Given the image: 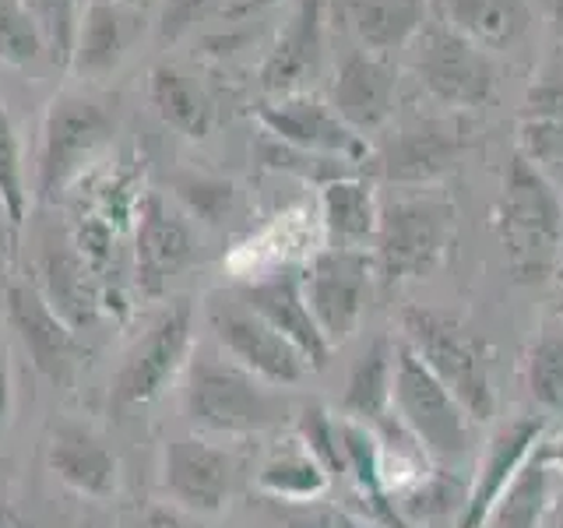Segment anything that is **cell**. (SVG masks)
Here are the masks:
<instances>
[{
	"instance_id": "14",
	"label": "cell",
	"mask_w": 563,
	"mask_h": 528,
	"mask_svg": "<svg viewBox=\"0 0 563 528\" xmlns=\"http://www.w3.org/2000/svg\"><path fill=\"white\" fill-rule=\"evenodd\" d=\"M395 96H398V67L391 64V57L356 50L339 67V78H334L331 88V106L352 131L366 134L384 128L387 117L395 113Z\"/></svg>"
},
{
	"instance_id": "41",
	"label": "cell",
	"mask_w": 563,
	"mask_h": 528,
	"mask_svg": "<svg viewBox=\"0 0 563 528\" xmlns=\"http://www.w3.org/2000/svg\"><path fill=\"white\" fill-rule=\"evenodd\" d=\"M556 528H563V510H560V515H556Z\"/></svg>"
},
{
	"instance_id": "7",
	"label": "cell",
	"mask_w": 563,
	"mask_h": 528,
	"mask_svg": "<svg viewBox=\"0 0 563 528\" xmlns=\"http://www.w3.org/2000/svg\"><path fill=\"white\" fill-rule=\"evenodd\" d=\"M416 75L422 88L444 106L475 110L493 96L497 70H493L486 50L468 43L462 32L437 22L427 25L416 40Z\"/></svg>"
},
{
	"instance_id": "37",
	"label": "cell",
	"mask_w": 563,
	"mask_h": 528,
	"mask_svg": "<svg viewBox=\"0 0 563 528\" xmlns=\"http://www.w3.org/2000/svg\"><path fill=\"white\" fill-rule=\"evenodd\" d=\"M272 4H278V0H222L216 14L229 18V22H240V18H251L264 8H272Z\"/></svg>"
},
{
	"instance_id": "25",
	"label": "cell",
	"mask_w": 563,
	"mask_h": 528,
	"mask_svg": "<svg viewBox=\"0 0 563 528\" xmlns=\"http://www.w3.org/2000/svg\"><path fill=\"white\" fill-rule=\"evenodd\" d=\"M148 99L163 123L187 138H205L216 123V106H211L205 88L187 78L176 67H155L148 78Z\"/></svg>"
},
{
	"instance_id": "16",
	"label": "cell",
	"mask_w": 563,
	"mask_h": 528,
	"mask_svg": "<svg viewBox=\"0 0 563 528\" xmlns=\"http://www.w3.org/2000/svg\"><path fill=\"white\" fill-rule=\"evenodd\" d=\"M8 321L32 352L35 370L60 381L67 374V366L75 363L78 345H75V331L49 307V299L35 286H29V282H14V286H8Z\"/></svg>"
},
{
	"instance_id": "39",
	"label": "cell",
	"mask_w": 563,
	"mask_h": 528,
	"mask_svg": "<svg viewBox=\"0 0 563 528\" xmlns=\"http://www.w3.org/2000/svg\"><path fill=\"white\" fill-rule=\"evenodd\" d=\"M539 454H542V462L550 465L553 472H563V437L545 440V444H539Z\"/></svg>"
},
{
	"instance_id": "33",
	"label": "cell",
	"mask_w": 563,
	"mask_h": 528,
	"mask_svg": "<svg viewBox=\"0 0 563 528\" xmlns=\"http://www.w3.org/2000/svg\"><path fill=\"white\" fill-rule=\"evenodd\" d=\"M299 440L307 444V451L321 462L331 475L345 472V454H342V437H339V422H334L321 405H310V409L299 413Z\"/></svg>"
},
{
	"instance_id": "22",
	"label": "cell",
	"mask_w": 563,
	"mask_h": 528,
	"mask_svg": "<svg viewBox=\"0 0 563 528\" xmlns=\"http://www.w3.org/2000/svg\"><path fill=\"white\" fill-rule=\"evenodd\" d=\"M440 8H444V25L486 53L515 50L532 22L525 0H444Z\"/></svg>"
},
{
	"instance_id": "27",
	"label": "cell",
	"mask_w": 563,
	"mask_h": 528,
	"mask_svg": "<svg viewBox=\"0 0 563 528\" xmlns=\"http://www.w3.org/2000/svg\"><path fill=\"white\" fill-rule=\"evenodd\" d=\"M257 486H261V493H268V497L307 504V501L321 497V493H328L331 472L317 462L303 440L296 437V440H286V444L261 465Z\"/></svg>"
},
{
	"instance_id": "21",
	"label": "cell",
	"mask_w": 563,
	"mask_h": 528,
	"mask_svg": "<svg viewBox=\"0 0 563 528\" xmlns=\"http://www.w3.org/2000/svg\"><path fill=\"white\" fill-rule=\"evenodd\" d=\"M342 18L363 50L391 57L427 29V0H342Z\"/></svg>"
},
{
	"instance_id": "29",
	"label": "cell",
	"mask_w": 563,
	"mask_h": 528,
	"mask_svg": "<svg viewBox=\"0 0 563 528\" xmlns=\"http://www.w3.org/2000/svg\"><path fill=\"white\" fill-rule=\"evenodd\" d=\"M525 384L539 409L563 416V334L550 331L528 349Z\"/></svg>"
},
{
	"instance_id": "42",
	"label": "cell",
	"mask_w": 563,
	"mask_h": 528,
	"mask_svg": "<svg viewBox=\"0 0 563 528\" xmlns=\"http://www.w3.org/2000/svg\"><path fill=\"white\" fill-rule=\"evenodd\" d=\"M123 4H137V0H123Z\"/></svg>"
},
{
	"instance_id": "35",
	"label": "cell",
	"mask_w": 563,
	"mask_h": 528,
	"mask_svg": "<svg viewBox=\"0 0 563 528\" xmlns=\"http://www.w3.org/2000/svg\"><path fill=\"white\" fill-rule=\"evenodd\" d=\"M184 198L201 211V216L216 219L229 208V198H233V187L229 184H208V180H198V184H184L180 187Z\"/></svg>"
},
{
	"instance_id": "19",
	"label": "cell",
	"mask_w": 563,
	"mask_h": 528,
	"mask_svg": "<svg viewBox=\"0 0 563 528\" xmlns=\"http://www.w3.org/2000/svg\"><path fill=\"white\" fill-rule=\"evenodd\" d=\"M134 254H137V286L148 296L163 293L166 282L194 257V240L187 222L180 216H173L158 194H152L145 208H141Z\"/></svg>"
},
{
	"instance_id": "26",
	"label": "cell",
	"mask_w": 563,
	"mask_h": 528,
	"mask_svg": "<svg viewBox=\"0 0 563 528\" xmlns=\"http://www.w3.org/2000/svg\"><path fill=\"white\" fill-rule=\"evenodd\" d=\"M131 32H128V14L117 0H92L81 11L78 25V43H75V61L70 67L85 70V75H106L120 64L128 53Z\"/></svg>"
},
{
	"instance_id": "12",
	"label": "cell",
	"mask_w": 563,
	"mask_h": 528,
	"mask_svg": "<svg viewBox=\"0 0 563 528\" xmlns=\"http://www.w3.org/2000/svg\"><path fill=\"white\" fill-rule=\"evenodd\" d=\"M163 486L187 515H219L233 493V458L201 437L169 440Z\"/></svg>"
},
{
	"instance_id": "34",
	"label": "cell",
	"mask_w": 563,
	"mask_h": 528,
	"mask_svg": "<svg viewBox=\"0 0 563 528\" xmlns=\"http://www.w3.org/2000/svg\"><path fill=\"white\" fill-rule=\"evenodd\" d=\"M222 0H163V32L169 40H176L180 32H187L198 18L216 14Z\"/></svg>"
},
{
	"instance_id": "32",
	"label": "cell",
	"mask_w": 563,
	"mask_h": 528,
	"mask_svg": "<svg viewBox=\"0 0 563 528\" xmlns=\"http://www.w3.org/2000/svg\"><path fill=\"white\" fill-rule=\"evenodd\" d=\"M25 173H22V145H18L14 123L0 102V208L8 211L11 226L25 222Z\"/></svg>"
},
{
	"instance_id": "2",
	"label": "cell",
	"mask_w": 563,
	"mask_h": 528,
	"mask_svg": "<svg viewBox=\"0 0 563 528\" xmlns=\"http://www.w3.org/2000/svg\"><path fill=\"white\" fill-rule=\"evenodd\" d=\"M497 219L510 272L521 282L550 275L563 240V205L545 173L521 152L504 169Z\"/></svg>"
},
{
	"instance_id": "28",
	"label": "cell",
	"mask_w": 563,
	"mask_h": 528,
	"mask_svg": "<svg viewBox=\"0 0 563 528\" xmlns=\"http://www.w3.org/2000/svg\"><path fill=\"white\" fill-rule=\"evenodd\" d=\"M550 475L553 469L542 462V454L528 458L525 469L515 475V483L507 486L500 504L493 507L489 525L497 528H542L550 518Z\"/></svg>"
},
{
	"instance_id": "36",
	"label": "cell",
	"mask_w": 563,
	"mask_h": 528,
	"mask_svg": "<svg viewBox=\"0 0 563 528\" xmlns=\"http://www.w3.org/2000/svg\"><path fill=\"white\" fill-rule=\"evenodd\" d=\"M137 528H201V525L176 504H155L137 518Z\"/></svg>"
},
{
	"instance_id": "23",
	"label": "cell",
	"mask_w": 563,
	"mask_h": 528,
	"mask_svg": "<svg viewBox=\"0 0 563 528\" xmlns=\"http://www.w3.org/2000/svg\"><path fill=\"white\" fill-rule=\"evenodd\" d=\"M391 381H395V349L387 339L369 345L360 363L352 366L345 384V416L363 422L369 430H391L395 427V405H391Z\"/></svg>"
},
{
	"instance_id": "18",
	"label": "cell",
	"mask_w": 563,
	"mask_h": 528,
	"mask_svg": "<svg viewBox=\"0 0 563 528\" xmlns=\"http://www.w3.org/2000/svg\"><path fill=\"white\" fill-rule=\"evenodd\" d=\"M240 299L254 314H261L282 339H289L299 352H303L310 370H321L328 363L331 345L321 334V328H317L313 314L303 299V289H299V282L292 275H275V278L254 282V286H243Z\"/></svg>"
},
{
	"instance_id": "3",
	"label": "cell",
	"mask_w": 563,
	"mask_h": 528,
	"mask_svg": "<svg viewBox=\"0 0 563 528\" xmlns=\"http://www.w3.org/2000/svg\"><path fill=\"white\" fill-rule=\"evenodd\" d=\"M405 345L433 370V377L457 398L472 422H486L497 413L489 377V352L472 328L433 307H409L401 314Z\"/></svg>"
},
{
	"instance_id": "4",
	"label": "cell",
	"mask_w": 563,
	"mask_h": 528,
	"mask_svg": "<svg viewBox=\"0 0 563 528\" xmlns=\"http://www.w3.org/2000/svg\"><path fill=\"white\" fill-rule=\"evenodd\" d=\"M391 405H395V419L427 458L457 462L462 454H468L472 448L468 413L405 342L395 345Z\"/></svg>"
},
{
	"instance_id": "8",
	"label": "cell",
	"mask_w": 563,
	"mask_h": 528,
	"mask_svg": "<svg viewBox=\"0 0 563 528\" xmlns=\"http://www.w3.org/2000/svg\"><path fill=\"white\" fill-rule=\"evenodd\" d=\"M190 345H194V307L187 299H176L117 370L113 377L117 409L145 405L155 395H163L173 384V377L187 366Z\"/></svg>"
},
{
	"instance_id": "31",
	"label": "cell",
	"mask_w": 563,
	"mask_h": 528,
	"mask_svg": "<svg viewBox=\"0 0 563 528\" xmlns=\"http://www.w3.org/2000/svg\"><path fill=\"white\" fill-rule=\"evenodd\" d=\"M46 50L43 32L35 25V18L25 11L22 0H0V61L25 67L40 61Z\"/></svg>"
},
{
	"instance_id": "10",
	"label": "cell",
	"mask_w": 563,
	"mask_h": 528,
	"mask_svg": "<svg viewBox=\"0 0 563 528\" xmlns=\"http://www.w3.org/2000/svg\"><path fill=\"white\" fill-rule=\"evenodd\" d=\"M261 128L275 141L310 155L342 158V163H366V141L334 113V106L310 92L278 96L257 110Z\"/></svg>"
},
{
	"instance_id": "5",
	"label": "cell",
	"mask_w": 563,
	"mask_h": 528,
	"mask_svg": "<svg viewBox=\"0 0 563 528\" xmlns=\"http://www.w3.org/2000/svg\"><path fill=\"white\" fill-rule=\"evenodd\" d=\"M454 240V205L440 198H398L380 208L377 272L387 282L427 278L444 264Z\"/></svg>"
},
{
	"instance_id": "40",
	"label": "cell",
	"mask_w": 563,
	"mask_h": 528,
	"mask_svg": "<svg viewBox=\"0 0 563 528\" xmlns=\"http://www.w3.org/2000/svg\"><path fill=\"white\" fill-rule=\"evenodd\" d=\"M553 29H556V35L563 40V0H553Z\"/></svg>"
},
{
	"instance_id": "13",
	"label": "cell",
	"mask_w": 563,
	"mask_h": 528,
	"mask_svg": "<svg viewBox=\"0 0 563 528\" xmlns=\"http://www.w3.org/2000/svg\"><path fill=\"white\" fill-rule=\"evenodd\" d=\"M542 430H545L542 419H536V416H515V419H507L504 427L489 437L486 458H483V465H479V475H475L472 493L465 497L462 525H457V528H486L489 525L493 507L500 504L507 486L515 483V475L525 469V462L542 444Z\"/></svg>"
},
{
	"instance_id": "30",
	"label": "cell",
	"mask_w": 563,
	"mask_h": 528,
	"mask_svg": "<svg viewBox=\"0 0 563 528\" xmlns=\"http://www.w3.org/2000/svg\"><path fill=\"white\" fill-rule=\"evenodd\" d=\"M22 4L40 25L49 57L60 67H70L81 25V0H22Z\"/></svg>"
},
{
	"instance_id": "15",
	"label": "cell",
	"mask_w": 563,
	"mask_h": 528,
	"mask_svg": "<svg viewBox=\"0 0 563 528\" xmlns=\"http://www.w3.org/2000/svg\"><path fill=\"white\" fill-rule=\"evenodd\" d=\"M324 53V8L321 0H299L289 22L282 25L268 57L261 64V88L272 96H292L317 75Z\"/></svg>"
},
{
	"instance_id": "6",
	"label": "cell",
	"mask_w": 563,
	"mask_h": 528,
	"mask_svg": "<svg viewBox=\"0 0 563 528\" xmlns=\"http://www.w3.org/2000/svg\"><path fill=\"white\" fill-rule=\"evenodd\" d=\"M208 324L216 331V342L225 349V356L240 363L243 370H251L264 384L296 387L310 374V363L303 360V352L289 339H282V334L264 321L261 314L246 307L243 299L216 296L208 307Z\"/></svg>"
},
{
	"instance_id": "20",
	"label": "cell",
	"mask_w": 563,
	"mask_h": 528,
	"mask_svg": "<svg viewBox=\"0 0 563 528\" xmlns=\"http://www.w3.org/2000/svg\"><path fill=\"white\" fill-rule=\"evenodd\" d=\"M457 148L462 141L454 131L440 128V123H422V128L401 131L380 152L377 173L391 184H430L454 166Z\"/></svg>"
},
{
	"instance_id": "9",
	"label": "cell",
	"mask_w": 563,
	"mask_h": 528,
	"mask_svg": "<svg viewBox=\"0 0 563 528\" xmlns=\"http://www.w3.org/2000/svg\"><path fill=\"white\" fill-rule=\"evenodd\" d=\"M299 289H303L307 307L328 345H342L360 328V317L366 310L369 257L363 251H349V246L321 251L310 261Z\"/></svg>"
},
{
	"instance_id": "17",
	"label": "cell",
	"mask_w": 563,
	"mask_h": 528,
	"mask_svg": "<svg viewBox=\"0 0 563 528\" xmlns=\"http://www.w3.org/2000/svg\"><path fill=\"white\" fill-rule=\"evenodd\" d=\"M46 462L60 483H67L81 497L106 501L117 493L120 483V465L113 451L102 444V440L78 427V422H60L53 427L46 440Z\"/></svg>"
},
{
	"instance_id": "38",
	"label": "cell",
	"mask_w": 563,
	"mask_h": 528,
	"mask_svg": "<svg viewBox=\"0 0 563 528\" xmlns=\"http://www.w3.org/2000/svg\"><path fill=\"white\" fill-rule=\"evenodd\" d=\"M8 416H11V366H8L4 342H0V430L8 427Z\"/></svg>"
},
{
	"instance_id": "24",
	"label": "cell",
	"mask_w": 563,
	"mask_h": 528,
	"mask_svg": "<svg viewBox=\"0 0 563 528\" xmlns=\"http://www.w3.org/2000/svg\"><path fill=\"white\" fill-rule=\"evenodd\" d=\"M321 219L334 246L360 251L363 243L377 237L380 208L374 198V187L360 176H339L321 187Z\"/></svg>"
},
{
	"instance_id": "11",
	"label": "cell",
	"mask_w": 563,
	"mask_h": 528,
	"mask_svg": "<svg viewBox=\"0 0 563 528\" xmlns=\"http://www.w3.org/2000/svg\"><path fill=\"white\" fill-rule=\"evenodd\" d=\"M110 128L113 123L102 106L81 96H60L49 102L40 152V194L46 201L57 198L70 176L85 166V158L102 145Z\"/></svg>"
},
{
	"instance_id": "1",
	"label": "cell",
	"mask_w": 563,
	"mask_h": 528,
	"mask_svg": "<svg viewBox=\"0 0 563 528\" xmlns=\"http://www.w3.org/2000/svg\"><path fill=\"white\" fill-rule=\"evenodd\" d=\"M184 413L208 433H261L289 416V402L240 363L198 352L187 366Z\"/></svg>"
}]
</instances>
